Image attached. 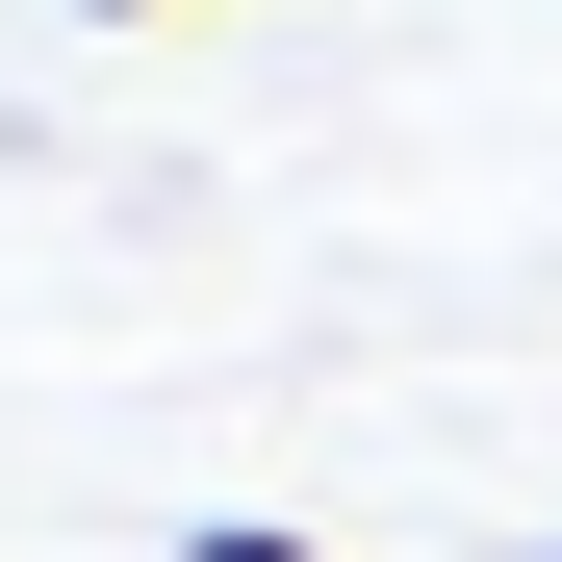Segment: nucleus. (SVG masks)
<instances>
[{
  "instance_id": "obj_1",
  "label": "nucleus",
  "mask_w": 562,
  "mask_h": 562,
  "mask_svg": "<svg viewBox=\"0 0 562 562\" xmlns=\"http://www.w3.org/2000/svg\"><path fill=\"white\" fill-rule=\"evenodd\" d=\"M179 562H333V537H281V512H205V537H179Z\"/></svg>"
},
{
  "instance_id": "obj_2",
  "label": "nucleus",
  "mask_w": 562,
  "mask_h": 562,
  "mask_svg": "<svg viewBox=\"0 0 562 562\" xmlns=\"http://www.w3.org/2000/svg\"><path fill=\"white\" fill-rule=\"evenodd\" d=\"M103 26H154V0H103Z\"/></svg>"
},
{
  "instance_id": "obj_3",
  "label": "nucleus",
  "mask_w": 562,
  "mask_h": 562,
  "mask_svg": "<svg viewBox=\"0 0 562 562\" xmlns=\"http://www.w3.org/2000/svg\"><path fill=\"white\" fill-rule=\"evenodd\" d=\"M537 562H562V537H537Z\"/></svg>"
}]
</instances>
